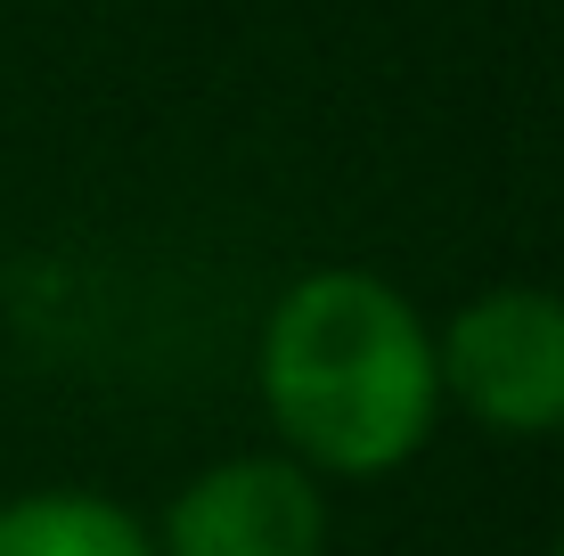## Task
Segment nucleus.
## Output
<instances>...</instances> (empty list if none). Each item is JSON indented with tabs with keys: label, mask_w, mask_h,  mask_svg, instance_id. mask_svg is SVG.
<instances>
[{
	"label": "nucleus",
	"mask_w": 564,
	"mask_h": 556,
	"mask_svg": "<svg viewBox=\"0 0 564 556\" xmlns=\"http://www.w3.org/2000/svg\"><path fill=\"white\" fill-rule=\"evenodd\" d=\"M148 532H155V556H319L327 483L279 443L229 450L188 475Z\"/></svg>",
	"instance_id": "obj_3"
},
{
	"label": "nucleus",
	"mask_w": 564,
	"mask_h": 556,
	"mask_svg": "<svg viewBox=\"0 0 564 556\" xmlns=\"http://www.w3.org/2000/svg\"><path fill=\"white\" fill-rule=\"evenodd\" d=\"M442 401L475 426L540 443L564 434V295L556 286H482L434 328Z\"/></svg>",
	"instance_id": "obj_2"
},
{
	"label": "nucleus",
	"mask_w": 564,
	"mask_h": 556,
	"mask_svg": "<svg viewBox=\"0 0 564 556\" xmlns=\"http://www.w3.org/2000/svg\"><path fill=\"white\" fill-rule=\"evenodd\" d=\"M549 556H564V541H556V548H549Z\"/></svg>",
	"instance_id": "obj_5"
},
{
	"label": "nucleus",
	"mask_w": 564,
	"mask_h": 556,
	"mask_svg": "<svg viewBox=\"0 0 564 556\" xmlns=\"http://www.w3.org/2000/svg\"><path fill=\"white\" fill-rule=\"evenodd\" d=\"M0 556H155V532L107 491H17L0 500Z\"/></svg>",
	"instance_id": "obj_4"
},
{
	"label": "nucleus",
	"mask_w": 564,
	"mask_h": 556,
	"mask_svg": "<svg viewBox=\"0 0 564 556\" xmlns=\"http://www.w3.org/2000/svg\"><path fill=\"white\" fill-rule=\"evenodd\" d=\"M254 393L270 443L319 483H384L434 443V328L377 271H303L279 286L254 336Z\"/></svg>",
	"instance_id": "obj_1"
}]
</instances>
